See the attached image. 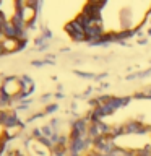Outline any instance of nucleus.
<instances>
[{"label": "nucleus", "instance_id": "1", "mask_svg": "<svg viewBox=\"0 0 151 156\" xmlns=\"http://www.w3.org/2000/svg\"><path fill=\"white\" fill-rule=\"evenodd\" d=\"M0 91L7 93L8 96L15 98V101H16V96L23 91L21 83H19V76H5L2 80V85H0Z\"/></svg>", "mask_w": 151, "mask_h": 156}, {"label": "nucleus", "instance_id": "2", "mask_svg": "<svg viewBox=\"0 0 151 156\" xmlns=\"http://www.w3.org/2000/svg\"><path fill=\"white\" fill-rule=\"evenodd\" d=\"M106 33V28H104V23L102 21H94L91 24L85 26V34H86V44L93 42L94 39L101 37L102 34Z\"/></svg>", "mask_w": 151, "mask_h": 156}, {"label": "nucleus", "instance_id": "3", "mask_svg": "<svg viewBox=\"0 0 151 156\" xmlns=\"http://www.w3.org/2000/svg\"><path fill=\"white\" fill-rule=\"evenodd\" d=\"M0 44H2V47L5 51V55H7V54H16L18 52L19 41L16 37H3L2 41H0Z\"/></svg>", "mask_w": 151, "mask_h": 156}, {"label": "nucleus", "instance_id": "4", "mask_svg": "<svg viewBox=\"0 0 151 156\" xmlns=\"http://www.w3.org/2000/svg\"><path fill=\"white\" fill-rule=\"evenodd\" d=\"M2 34H3V37H18V29L8 20V21L3 23V26H2Z\"/></svg>", "mask_w": 151, "mask_h": 156}, {"label": "nucleus", "instance_id": "5", "mask_svg": "<svg viewBox=\"0 0 151 156\" xmlns=\"http://www.w3.org/2000/svg\"><path fill=\"white\" fill-rule=\"evenodd\" d=\"M63 29H65L67 34H70V33H75V31H85V26H83L81 23H78L76 20L73 18L72 21H68L65 26H63Z\"/></svg>", "mask_w": 151, "mask_h": 156}, {"label": "nucleus", "instance_id": "6", "mask_svg": "<svg viewBox=\"0 0 151 156\" xmlns=\"http://www.w3.org/2000/svg\"><path fill=\"white\" fill-rule=\"evenodd\" d=\"M51 151H52V156H67L68 154V146L55 143V145L52 146Z\"/></svg>", "mask_w": 151, "mask_h": 156}, {"label": "nucleus", "instance_id": "7", "mask_svg": "<svg viewBox=\"0 0 151 156\" xmlns=\"http://www.w3.org/2000/svg\"><path fill=\"white\" fill-rule=\"evenodd\" d=\"M19 83H21L23 90H29V88L36 86V85H34V80L29 75H21V76H19Z\"/></svg>", "mask_w": 151, "mask_h": 156}, {"label": "nucleus", "instance_id": "8", "mask_svg": "<svg viewBox=\"0 0 151 156\" xmlns=\"http://www.w3.org/2000/svg\"><path fill=\"white\" fill-rule=\"evenodd\" d=\"M58 109V104L57 102H49V104H46V107H44V112H46V115H49V114H54Z\"/></svg>", "mask_w": 151, "mask_h": 156}, {"label": "nucleus", "instance_id": "9", "mask_svg": "<svg viewBox=\"0 0 151 156\" xmlns=\"http://www.w3.org/2000/svg\"><path fill=\"white\" fill-rule=\"evenodd\" d=\"M75 75H78V76H83V78H94L96 76V73H91V72H81V70H75Z\"/></svg>", "mask_w": 151, "mask_h": 156}, {"label": "nucleus", "instance_id": "10", "mask_svg": "<svg viewBox=\"0 0 151 156\" xmlns=\"http://www.w3.org/2000/svg\"><path fill=\"white\" fill-rule=\"evenodd\" d=\"M41 31H42V36L46 37V39H52V31H51L49 28L42 26V28H41Z\"/></svg>", "mask_w": 151, "mask_h": 156}, {"label": "nucleus", "instance_id": "11", "mask_svg": "<svg viewBox=\"0 0 151 156\" xmlns=\"http://www.w3.org/2000/svg\"><path fill=\"white\" fill-rule=\"evenodd\" d=\"M44 42H47V39L44 37L42 34H41V36H39V37H36V39H34V46H37V47H39V46H42Z\"/></svg>", "mask_w": 151, "mask_h": 156}, {"label": "nucleus", "instance_id": "12", "mask_svg": "<svg viewBox=\"0 0 151 156\" xmlns=\"http://www.w3.org/2000/svg\"><path fill=\"white\" fill-rule=\"evenodd\" d=\"M136 42H138L140 46H146V44H148V37H146V36H143V37L136 39Z\"/></svg>", "mask_w": 151, "mask_h": 156}, {"label": "nucleus", "instance_id": "13", "mask_svg": "<svg viewBox=\"0 0 151 156\" xmlns=\"http://www.w3.org/2000/svg\"><path fill=\"white\" fill-rule=\"evenodd\" d=\"M51 98H52L51 93H46V94H42V96H41V101H49Z\"/></svg>", "mask_w": 151, "mask_h": 156}, {"label": "nucleus", "instance_id": "14", "mask_svg": "<svg viewBox=\"0 0 151 156\" xmlns=\"http://www.w3.org/2000/svg\"><path fill=\"white\" fill-rule=\"evenodd\" d=\"M2 26H3V23L0 21V41H2V39H3V34H2Z\"/></svg>", "mask_w": 151, "mask_h": 156}, {"label": "nucleus", "instance_id": "15", "mask_svg": "<svg viewBox=\"0 0 151 156\" xmlns=\"http://www.w3.org/2000/svg\"><path fill=\"white\" fill-rule=\"evenodd\" d=\"M54 96H55L57 99H62V98H63V94H62V93H55V94H54Z\"/></svg>", "mask_w": 151, "mask_h": 156}, {"label": "nucleus", "instance_id": "16", "mask_svg": "<svg viewBox=\"0 0 151 156\" xmlns=\"http://www.w3.org/2000/svg\"><path fill=\"white\" fill-rule=\"evenodd\" d=\"M146 33H148V36H151V28H148V31H146Z\"/></svg>", "mask_w": 151, "mask_h": 156}, {"label": "nucleus", "instance_id": "17", "mask_svg": "<svg viewBox=\"0 0 151 156\" xmlns=\"http://www.w3.org/2000/svg\"><path fill=\"white\" fill-rule=\"evenodd\" d=\"M0 85H2V80H0Z\"/></svg>", "mask_w": 151, "mask_h": 156}]
</instances>
